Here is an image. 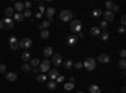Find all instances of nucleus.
I'll return each instance as SVG.
<instances>
[{
  "label": "nucleus",
  "instance_id": "obj_35",
  "mask_svg": "<svg viewBox=\"0 0 126 93\" xmlns=\"http://www.w3.org/2000/svg\"><path fill=\"white\" fill-rule=\"evenodd\" d=\"M101 14H102V12H101L100 9H95L93 10V16H100Z\"/></svg>",
  "mask_w": 126,
  "mask_h": 93
},
{
  "label": "nucleus",
  "instance_id": "obj_23",
  "mask_svg": "<svg viewBox=\"0 0 126 93\" xmlns=\"http://www.w3.org/2000/svg\"><path fill=\"white\" fill-rule=\"evenodd\" d=\"M48 37H49V30L43 29L40 31V38H42V39H48Z\"/></svg>",
  "mask_w": 126,
  "mask_h": 93
},
{
  "label": "nucleus",
  "instance_id": "obj_11",
  "mask_svg": "<svg viewBox=\"0 0 126 93\" xmlns=\"http://www.w3.org/2000/svg\"><path fill=\"white\" fill-rule=\"evenodd\" d=\"M48 77L51 78V81H56V79L59 77V72H58L57 69H53V70H51V72H49Z\"/></svg>",
  "mask_w": 126,
  "mask_h": 93
},
{
  "label": "nucleus",
  "instance_id": "obj_36",
  "mask_svg": "<svg viewBox=\"0 0 126 93\" xmlns=\"http://www.w3.org/2000/svg\"><path fill=\"white\" fill-rule=\"evenodd\" d=\"M23 16H27V18H30V16H32V12H30V10H24V14H23Z\"/></svg>",
  "mask_w": 126,
  "mask_h": 93
},
{
  "label": "nucleus",
  "instance_id": "obj_39",
  "mask_svg": "<svg viewBox=\"0 0 126 93\" xmlns=\"http://www.w3.org/2000/svg\"><path fill=\"white\" fill-rule=\"evenodd\" d=\"M119 10H120V6H119V5H115V4H113V6H112V9H111V12L113 13V12H119Z\"/></svg>",
  "mask_w": 126,
  "mask_h": 93
},
{
  "label": "nucleus",
  "instance_id": "obj_3",
  "mask_svg": "<svg viewBox=\"0 0 126 93\" xmlns=\"http://www.w3.org/2000/svg\"><path fill=\"white\" fill-rule=\"evenodd\" d=\"M73 18V13L71 12V10H62L61 14H59V19H61L62 21H68V20H72Z\"/></svg>",
  "mask_w": 126,
  "mask_h": 93
},
{
  "label": "nucleus",
  "instance_id": "obj_1",
  "mask_svg": "<svg viewBox=\"0 0 126 93\" xmlns=\"http://www.w3.org/2000/svg\"><path fill=\"white\" fill-rule=\"evenodd\" d=\"M82 64H83V67H85L87 70H88V72H92V70H95V69H96L97 62H96L92 57H90V58H87V59H86V61H85L83 63H82Z\"/></svg>",
  "mask_w": 126,
  "mask_h": 93
},
{
  "label": "nucleus",
  "instance_id": "obj_4",
  "mask_svg": "<svg viewBox=\"0 0 126 93\" xmlns=\"http://www.w3.org/2000/svg\"><path fill=\"white\" fill-rule=\"evenodd\" d=\"M71 30L73 33H81V29H82V23L81 20H73L72 23H71Z\"/></svg>",
  "mask_w": 126,
  "mask_h": 93
},
{
  "label": "nucleus",
  "instance_id": "obj_26",
  "mask_svg": "<svg viewBox=\"0 0 126 93\" xmlns=\"http://www.w3.org/2000/svg\"><path fill=\"white\" fill-rule=\"evenodd\" d=\"M14 19L18 20V21H23L24 16H23V14H21V13H15V14H14Z\"/></svg>",
  "mask_w": 126,
  "mask_h": 93
},
{
  "label": "nucleus",
  "instance_id": "obj_12",
  "mask_svg": "<svg viewBox=\"0 0 126 93\" xmlns=\"http://www.w3.org/2000/svg\"><path fill=\"white\" fill-rule=\"evenodd\" d=\"M88 92L90 93H101V89L97 84H91L90 88H88Z\"/></svg>",
  "mask_w": 126,
  "mask_h": 93
},
{
  "label": "nucleus",
  "instance_id": "obj_17",
  "mask_svg": "<svg viewBox=\"0 0 126 93\" xmlns=\"http://www.w3.org/2000/svg\"><path fill=\"white\" fill-rule=\"evenodd\" d=\"M54 13H56V9H54V8H48V9H46V15L48 16L49 19H51L52 16L54 15Z\"/></svg>",
  "mask_w": 126,
  "mask_h": 93
},
{
  "label": "nucleus",
  "instance_id": "obj_48",
  "mask_svg": "<svg viewBox=\"0 0 126 93\" xmlns=\"http://www.w3.org/2000/svg\"><path fill=\"white\" fill-rule=\"evenodd\" d=\"M38 29H39V30H40V31H42V30H43V26H42V24H39V25H38Z\"/></svg>",
  "mask_w": 126,
  "mask_h": 93
},
{
  "label": "nucleus",
  "instance_id": "obj_46",
  "mask_svg": "<svg viewBox=\"0 0 126 93\" xmlns=\"http://www.w3.org/2000/svg\"><path fill=\"white\" fill-rule=\"evenodd\" d=\"M32 72H33V73H38V67H34V68H32Z\"/></svg>",
  "mask_w": 126,
  "mask_h": 93
},
{
  "label": "nucleus",
  "instance_id": "obj_40",
  "mask_svg": "<svg viewBox=\"0 0 126 93\" xmlns=\"http://www.w3.org/2000/svg\"><path fill=\"white\" fill-rule=\"evenodd\" d=\"M125 26H120V28H117V31L120 33V34H124V33H125Z\"/></svg>",
  "mask_w": 126,
  "mask_h": 93
},
{
  "label": "nucleus",
  "instance_id": "obj_29",
  "mask_svg": "<svg viewBox=\"0 0 126 93\" xmlns=\"http://www.w3.org/2000/svg\"><path fill=\"white\" fill-rule=\"evenodd\" d=\"M73 88H74V84L71 83V82H69V83H66L64 84V89H67V91H71V89H73Z\"/></svg>",
  "mask_w": 126,
  "mask_h": 93
},
{
  "label": "nucleus",
  "instance_id": "obj_44",
  "mask_svg": "<svg viewBox=\"0 0 126 93\" xmlns=\"http://www.w3.org/2000/svg\"><path fill=\"white\" fill-rule=\"evenodd\" d=\"M125 56H126V52H125V49H122L120 52V57H121V59H125Z\"/></svg>",
  "mask_w": 126,
  "mask_h": 93
},
{
  "label": "nucleus",
  "instance_id": "obj_33",
  "mask_svg": "<svg viewBox=\"0 0 126 93\" xmlns=\"http://www.w3.org/2000/svg\"><path fill=\"white\" fill-rule=\"evenodd\" d=\"M49 24H51V23H49V21H43V23H42V26H43V29H46V30H48V28H49Z\"/></svg>",
  "mask_w": 126,
  "mask_h": 93
},
{
  "label": "nucleus",
  "instance_id": "obj_38",
  "mask_svg": "<svg viewBox=\"0 0 126 93\" xmlns=\"http://www.w3.org/2000/svg\"><path fill=\"white\" fill-rule=\"evenodd\" d=\"M73 65H74V68H76V69H80V68H82V67H83V64H82V63H80V62L74 63Z\"/></svg>",
  "mask_w": 126,
  "mask_h": 93
},
{
  "label": "nucleus",
  "instance_id": "obj_20",
  "mask_svg": "<svg viewBox=\"0 0 126 93\" xmlns=\"http://www.w3.org/2000/svg\"><path fill=\"white\" fill-rule=\"evenodd\" d=\"M63 65H64L66 69H71V68L73 67V62L71 61V59H68V61H64L63 62Z\"/></svg>",
  "mask_w": 126,
  "mask_h": 93
},
{
  "label": "nucleus",
  "instance_id": "obj_28",
  "mask_svg": "<svg viewBox=\"0 0 126 93\" xmlns=\"http://www.w3.org/2000/svg\"><path fill=\"white\" fill-rule=\"evenodd\" d=\"M10 50H18L19 49V43H13V44H9Z\"/></svg>",
  "mask_w": 126,
  "mask_h": 93
},
{
  "label": "nucleus",
  "instance_id": "obj_42",
  "mask_svg": "<svg viewBox=\"0 0 126 93\" xmlns=\"http://www.w3.org/2000/svg\"><path fill=\"white\" fill-rule=\"evenodd\" d=\"M24 8H27V10H29V9L32 8V3H30V1H27V3L24 4Z\"/></svg>",
  "mask_w": 126,
  "mask_h": 93
},
{
  "label": "nucleus",
  "instance_id": "obj_7",
  "mask_svg": "<svg viewBox=\"0 0 126 93\" xmlns=\"http://www.w3.org/2000/svg\"><path fill=\"white\" fill-rule=\"evenodd\" d=\"M32 39H29V38H24V39H21L19 42V48H23V49H28L30 45H32Z\"/></svg>",
  "mask_w": 126,
  "mask_h": 93
},
{
  "label": "nucleus",
  "instance_id": "obj_15",
  "mask_svg": "<svg viewBox=\"0 0 126 93\" xmlns=\"http://www.w3.org/2000/svg\"><path fill=\"white\" fill-rule=\"evenodd\" d=\"M91 35H93V37H98L101 34V29L100 28H97V26H93V28H91Z\"/></svg>",
  "mask_w": 126,
  "mask_h": 93
},
{
  "label": "nucleus",
  "instance_id": "obj_16",
  "mask_svg": "<svg viewBox=\"0 0 126 93\" xmlns=\"http://www.w3.org/2000/svg\"><path fill=\"white\" fill-rule=\"evenodd\" d=\"M14 9H15V10H18V13H20L21 10H24V4H23V3H20V1H16L15 5H14Z\"/></svg>",
  "mask_w": 126,
  "mask_h": 93
},
{
  "label": "nucleus",
  "instance_id": "obj_52",
  "mask_svg": "<svg viewBox=\"0 0 126 93\" xmlns=\"http://www.w3.org/2000/svg\"><path fill=\"white\" fill-rule=\"evenodd\" d=\"M77 93H85V92H77Z\"/></svg>",
  "mask_w": 126,
  "mask_h": 93
},
{
  "label": "nucleus",
  "instance_id": "obj_21",
  "mask_svg": "<svg viewBox=\"0 0 126 93\" xmlns=\"http://www.w3.org/2000/svg\"><path fill=\"white\" fill-rule=\"evenodd\" d=\"M38 65H39V59H38V58H33V59H30V67H32V68L38 67Z\"/></svg>",
  "mask_w": 126,
  "mask_h": 93
},
{
  "label": "nucleus",
  "instance_id": "obj_30",
  "mask_svg": "<svg viewBox=\"0 0 126 93\" xmlns=\"http://www.w3.org/2000/svg\"><path fill=\"white\" fill-rule=\"evenodd\" d=\"M100 28H101L103 31H106V30H107V23H106L105 20H102V21H101V24H100Z\"/></svg>",
  "mask_w": 126,
  "mask_h": 93
},
{
  "label": "nucleus",
  "instance_id": "obj_8",
  "mask_svg": "<svg viewBox=\"0 0 126 93\" xmlns=\"http://www.w3.org/2000/svg\"><path fill=\"white\" fill-rule=\"evenodd\" d=\"M115 18V14L111 12V10H106L105 13H103V20L106 21V23H108V21H112Z\"/></svg>",
  "mask_w": 126,
  "mask_h": 93
},
{
  "label": "nucleus",
  "instance_id": "obj_9",
  "mask_svg": "<svg viewBox=\"0 0 126 93\" xmlns=\"http://www.w3.org/2000/svg\"><path fill=\"white\" fill-rule=\"evenodd\" d=\"M110 61H111V58H110V56H107V54H100L98 56V62L100 63H110Z\"/></svg>",
  "mask_w": 126,
  "mask_h": 93
},
{
  "label": "nucleus",
  "instance_id": "obj_31",
  "mask_svg": "<svg viewBox=\"0 0 126 93\" xmlns=\"http://www.w3.org/2000/svg\"><path fill=\"white\" fill-rule=\"evenodd\" d=\"M0 73H7V65H5L4 63H1L0 64Z\"/></svg>",
  "mask_w": 126,
  "mask_h": 93
},
{
  "label": "nucleus",
  "instance_id": "obj_51",
  "mask_svg": "<svg viewBox=\"0 0 126 93\" xmlns=\"http://www.w3.org/2000/svg\"><path fill=\"white\" fill-rule=\"evenodd\" d=\"M69 81H71V83H73V81H74V77H71V78H69Z\"/></svg>",
  "mask_w": 126,
  "mask_h": 93
},
{
  "label": "nucleus",
  "instance_id": "obj_47",
  "mask_svg": "<svg viewBox=\"0 0 126 93\" xmlns=\"http://www.w3.org/2000/svg\"><path fill=\"white\" fill-rule=\"evenodd\" d=\"M35 16H37V19H40V18H42V14H40V13H37Z\"/></svg>",
  "mask_w": 126,
  "mask_h": 93
},
{
  "label": "nucleus",
  "instance_id": "obj_5",
  "mask_svg": "<svg viewBox=\"0 0 126 93\" xmlns=\"http://www.w3.org/2000/svg\"><path fill=\"white\" fill-rule=\"evenodd\" d=\"M49 67H51V61H48V59H44L40 64H39V70L43 73H46L49 70Z\"/></svg>",
  "mask_w": 126,
  "mask_h": 93
},
{
  "label": "nucleus",
  "instance_id": "obj_50",
  "mask_svg": "<svg viewBox=\"0 0 126 93\" xmlns=\"http://www.w3.org/2000/svg\"><path fill=\"white\" fill-rule=\"evenodd\" d=\"M78 37H80V38H83L85 35H83V33H80V34H78Z\"/></svg>",
  "mask_w": 126,
  "mask_h": 93
},
{
  "label": "nucleus",
  "instance_id": "obj_41",
  "mask_svg": "<svg viewBox=\"0 0 126 93\" xmlns=\"http://www.w3.org/2000/svg\"><path fill=\"white\" fill-rule=\"evenodd\" d=\"M63 81H64V77H63V75H59V77L54 81V82H56V83H57V82H58V83H61V82H63Z\"/></svg>",
  "mask_w": 126,
  "mask_h": 93
},
{
  "label": "nucleus",
  "instance_id": "obj_45",
  "mask_svg": "<svg viewBox=\"0 0 126 93\" xmlns=\"http://www.w3.org/2000/svg\"><path fill=\"white\" fill-rule=\"evenodd\" d=\"M39 13H40V14L46 13V9H44V6H43V5H40V6H39Z\"/></svg>",
  "mask_w": 126,
  "mask_h": 93
},
{
  "label": "nucleus",
  "instance_id": "obj_14",
  "mask_svg": "<svg viewBox=\"0 0 126 93\" xmlns=\"http://www.w3.org/2000/svg\"><path fill=\"white\" fill-rule=\"evenodd\" d=\"M77 40H78L77 37L71 35V37H68V39H67V44H68V45H74L76 43H77Z\"/></svg>",
  "mask_w": 126,
  "mask_h": 93
},
{
  "label": "nucleus",
  "instance_id": "obj_34",
  "mask_svg": "<svg viewBox=\"0 0 126 93\" xmlns=\"http://www.w3.org/2000/svg\"><path fill=\"white\" fill-rule=\"evenodd\" d=\"M13 43H18V39H16L14 35H12V37H10V39H9V44H13Z\"/></svg>",
  "mask_w": 126,
  "mask_h": 93
},
{
  "label": "nucleus",
  "instance_id": "obj_13",
  "mask_svg": "<svg viewBox=\"0 0 126 93\" xmlns=\"http://www.w3.org/2000/svg\"><path fill=\"white\" fill-rule=\"evenodd\" d=\"M43 54H44L46 58L52 57V56H53V48H52V47H47L44 50H43Z\"/></svg>",
  "mask_w": 126,
  "mask_h": 93
},
{
  "label": "nucleus",
  "instance_id": "obj_37",
  "mask_svg": "<svg viewBox=\"0 0 126 93\" xmlns=\"http://www.w3.org/2000/svg\"><path fill=\"white\" fill-rule=\"evenodd\" d=\"M112 6H113V3H112V1H107V3H106V8H107V10H111Z\"/></svg>",
  "mask_w": 126,
  "mask_h": 93
},
{
  "label": "nucleus",
  "instance_id": "obj_24",
  "mask_svg": "<svg viewBox=\"0 0 126 93\" xmlns=\"http://www.w3.org/2000/svg\"><path fill=\"white\" fill-rule=\"evenodd\" d=\"M56 87H57V83L54 81H51V82H48V89H51V91H54L56 89Z\"/></svg>",
  "mask_w": 126,
  "mask_h": 93
},
{
  "label": "nucleus",
  "instance_id": "obj_25",
  "mask_svg": "<svg viewBox=\"0 0 126 93\" xmlns=\"http://www.w3.org/2000/svg\"><path fill=\"white\" fill-rule=\"evenodd\" d=\"M37 81L39 82V83H43L44 81H47V75H46V74H39V75H37Z\"/></svg>",
  "mask_w": 126,
  "mask_h": 93
},
{
  "label": "nucleus",
  "instance_id": "obj_18",
  "mask_svg": "<svg viewBox=\"0 0 126 93\" xmlns=\"http://www.w3.org/2000/svg\"><path fill=\"white\" fill-rule=\"evenodd\" d=\"M21 70H23L24 73L32 72V67H30V64H28V63H24L23 65H21Z\"/></svg>",
  "mask_w": 126,
  "mask_h": 93
},
{
  "label": "nucleus",
  "instance_id": "obj_19",
  "mask_svg": "<svg viewBox=\"0 0 126 93\" xmlns=\"http://www.w3.org/2000/svg\"><path fill=\"white\" fill-rule=\"evenodd\" d=\"M5 15H7V18H10V16H13L15 13H14V9L13 8H7V9H5Z\"/></svg>",
  "mask_w": 126,
  "mask_h": 93
},
{
  "label": "nucleus",
  "instance_id": "obj_32",
  "mask_svg": "<svg viewBox=\"0 0 126 93\" xmlns=\"http://www.w3.org/2000/svg\"><path fill=\"white\" fill-rule=\"evenodd\" d=\"M100 35H101V39L102 40H107L108 39V33L107 31H103L102 34H100Z\"/></svg>",
  "mask_w": 126,
  "mask_h": 93
},
{
  "label": "nucleus",
  "instance_id": "obj_49",
  "mask_svg": "<svg viewBox=\"0 0 126 93\" xmlns=\"http://www.w3.org/2000/svg\"><path fill=\"white\" fill-rule=\"evenodd\" d=\"M125 91H126V88H125V86H124V87H122V88H121V93H126Z\"/></svg>",
  "mask_w": 126,
  "mask_h": 93
},
{
  "label": "nucleus",
  "instance_id": "obj_43",
  "mask_svg": "<svg viewBox=\"0 0 126 93\" xmlns=\"http://www.w3.org/2000/svg\"><path fill=\"white\" fill-rule=\"evenodd\" d=\"M120 21H121V24H122V26H124V25L126 24V16L122 15V16H121V19H120Z\"/></svg>",
  "mask_w": 126,
  "mask_h": 93
},
{
  "label": "nucleus",
  "instance_id": "obj_27",
  "mask_svg": "<svg viewBox=\"0 0 126 93\" xmlns=\"http://www.w3.org/2000/svg\"><path fill=\"white\" fill-rule=\"evenodd\" d=\"M119 68L122 69V70H125V68H126V61H125V59L119 61Z\"/></svg>",
  "mask_w": 126,
  "mask_h": 93
},
{
  "label": "nucleus",
  "instance_id": "obj_22",
  "mask_svg": "<svg viewBox=\"0 0 126 93\" xmlns=\"http://www.w3.org/2000/svg\"><path fill=\"white\" fill-rule=\"evenodd\" d=\"M21 59L27 63L28 61H30V54H29V52H24L23 54H21Z\"/></svg>",
  "mask_w": 126,
  "mask_h": 93
},
{
  "label": "nucleus",
  "instance_id": "obj_6",
  "mask_svg": "<svg viewBox=\"0 0 126 93\" xmlns=\"http://www.w3.org/2000/svg\"><path fill=\"white\" fill-rule=\"evenodd\" d=\"M52 63H53V65H56V67L61 65V64L63 63V61H62V56H61V54H58V53L53 54V56H52Z\"/></svg>",
  "mask_w": 126,
  "mask_h": 93
},
{
  "label": "nucleus",
  "instance_id": "obj_2",
  "mask_svg": "<svg viewBox=\"0 0 126 93\" xmlns=\"http://www.w3.org/2000/svg\"><path fill=\"white\" fill-rule=\"evenodd\" d=\"M14 26V20H12L10 18H5L3 20H0V29L3 30H9Z\"/></svg>",
  "mask_w": 126,
  "mask_h": 93
},
{
  "label": "nucleus",
  "instance_id": "obj_10",
  "mask_svg": "<svg viewBox=\"0 0 126 93\" xmlns=\"http://www.w3.org/2000/svg\"><path fill=\"white\" fill-rule=\"evenodd\" d=\"M16 78H18V75H16L14 72H8V73H5V79L9 81V82H14V81H16Z\"/></svg>",
  "mask_w": 126,
  "mask_h": 93
}]
</instances>
